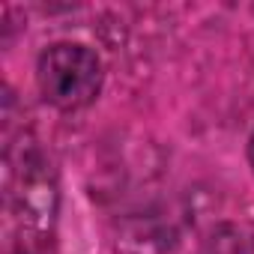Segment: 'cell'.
Wrapping results in <instances>:
<instances>
[{
  "label": "cell",
  "instance_id": "6da1fadb",
  "mask_svg": "<svg viewBox=\"0 0 254 254\" xmlns=\"http://www.w3.org/2000/svg\"><path fill=\"white\" fill-rule=\"evenodd\" d=\"M102 84H105L102 57L84 42L60 39L42 48V54L36 57L39 96L57 111L72 114L93 105L96 96L102 93Z\"/></svg>",
  "mask_w": 254,
  "mask_h": 254
},
{
  "label": "cell",
  "instance_id": "7a4b0ae2",
  "mask_svg": "<svg viewBox=\"0 0 254 254\" xmlns=\"http://www.w3.org/2000/svg\"><path fill=\"white\" fill-rule=\"evenodd\" d=\"M248 165H251V171H254V132H251V138H248Z\"/></svg>",
  "mask_w": 254,
  "mask_h": 254
}]
</instances>
